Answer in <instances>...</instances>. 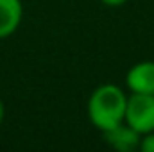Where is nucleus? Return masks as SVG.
Returning a JSON list of instances; mask_svg holds the SVG:
<instances>
[{"label":"nucleus","mask_w":154,"mask_h":152,"mask_svg":"<svg viewBox=\"0 0 154 152\" xmlns=\"http://www.w3.org/2000/svg\"><path fill=\"white\" fill-rule=\"evenodd\" d=\"M104 5H109V7H118V5H122V4H125L127 0H100Z\"/></svg>","instance_id":"0eeeda50"},{"label":"nucleus","mask_w":154,"mask_h":152,"mask_svg":"<svg viewBox=\"0 0 154 152\" xmlns=\"http://www.w3.org/2000/svg\"><path fill=\"white\" fill-rule=\"evenodd\" d=\"M23 18L22 0H0V39L13 36Z\"/></svg>","instance_id":"39448f33"},{"label":"nucleus","mask_w":154,"mask_h":152,"mask_svg":"<svg viewBox=\"0 0 154 152\" xmlns=\"http://www.w3.org/2000/svg\"><path fill=\"white\" fill-rule=\"evenodd\" d=\"M124 122L131 125L140 134L154 131V95L149 93H131L127 95L125 118Z\"/></svg>","instance_id":"f03ea898"},{"label":"nucleus","mask_w":154,"mask_h":152,"mask_svg":"<svg viewBox=\"0 0 154 152\" xmlns=\"http://www.w3.org/2000/svg\"><path fill=\"white\" fill-rule=\"evenodd\" d=\"M4 118H5V106H4V102H2V99H0V125H2V122H4Z\"/></svg>","instance_id":"6e6552de"},{"label":"nucleus","mask_w":154,"mask_h":152,"mask_svg":"<svg viewBox=\"0 0 154 152\" xmlns=\"http://www.w3.org/2000/svg\"><path fill=\"white\" fill-rule=\"evenodd\" d=\"M125 106H127V95L120 86L100 84L91 91L86 111L91 125L100 132H104L124 122Z\"/></svg>","instance_id":"f257e3e1"},{"label":"nucleus","mask_w":154,"mask_h":152,"mask_svg":"<svg viewBox=\"0 0 154 152\" xmlns=\"http://www.w3.org/2000/svg\"><path fill=\"white\" fill-rule=\"evenodd\" d=\"M102 136H104V141L118 152L136 150L140 147V140H142V134L138 131H134L131 125H127L125 122L118 123L116 127L109 129V131H104Z\"/></svg>","instance_id":"20e7f679"},{"label":"nucleus","mask_w":154,"mask_h":152,"mask_svg":"<svg viewBox=\"0 0 154 152\" xmlns=\"http://www.w3.org/2000/svg\"><path fill=\"white\" fill-rule=\"evenodd\" d=\"M138 149L143 152H154V131L152 132H147V134H142Z\"/></svg>","instance_id":"423d86ee"},{"label":"nucleus","mask_w":154,"mask_h":152,"mask_svg":"<svg viewBox=\"0 0 154 152\" xmlns=\"http://www.w3.org/2000/svg\"><path fill=\"white\" fill-rule=\"evenodd\" d=\"M125 86L131 93L154 95V61H140L125 74Z\"/></svg>","instance_id":"7ed1b4c3"}]
</instances>
